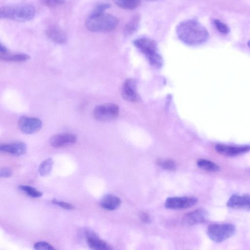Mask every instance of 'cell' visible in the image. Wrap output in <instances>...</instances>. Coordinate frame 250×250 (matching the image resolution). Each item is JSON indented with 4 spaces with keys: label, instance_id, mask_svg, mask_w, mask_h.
Returning <instances> with one entry per match:
<instances>
[{
    "label": "cell",
    "instance_id": "obj_1",
    "mask_svg": "<svg viewBox=\"0 0 250 250\" xmlns=\"http://www.w3.org/2000/svg\"><path fill=\"white\" fill-rule=\"evenodd\" d=\"M176 32L181 41L190 45L202 44L207 41L209 36L206 28L195 20H186L179 23Z\"/></svg>",
    "mask_w": 250,
    "mask_h": 250
},
{
    "label": "cell",
    "instance_id": "obj_2",
    "mask_svg": "<svg viewBox=\"0 0 250 250\" xmlns=\"http://www.w3.org/2000/svg\"><path fill=\"white\" fill-rule=\"evenodd\" d=\"M117 18L104 13H91L85 21L86 28L91 32H107L114 30L118 24Z\"/></svg>",
    "mask_w": 250,
    "mask_h": 250
},
{
    "label": "cell",
    "instance_id": "obj_3",
    "mask_svg": "<svg viewBox=\"0 0 250 250\" xmlns=\"http://www.w3.org/2000/svg\"><path fill=\"white\" fill-rule=\"evenodd\" d=\"M134 46L147 59L149 63L155 68H160L163 65V59L157 52L156 42L147 38H140L133 41Z\"/></svg>",
    "mask_w": 250,
    "mask_h": 250
},
{
    "label": "cell",
    "instance_id": "obj_4",
    "mask_svg": "<svg viewBox=\"0 0 250 250\" xmlns=\"http://www.w3.org/2000/svg\"><path fill=\"white\" fill-rule=\"evenodd\" d=\"M35 14V8L31 4L5 6L0 8V18L26 21L32 19Z\"/></svg>",
    "mask_w": 250,
    "mask_h": 250
},
{
    "label": "cell",
    "instance_id": "obj_5",
    "mask_svg": "<svg viewBox=\"0 0 250 250\" xmlns=\"http://www.w3.org/2000/svg\"><path fill=\"white\" fill-rule=\"evenodd\" d=\"M235 231L236 227L232 224H213L208 226L207 233L212 241L221 243L233 236Z\"/></svg>",
    "mask_w": 250,
    "mask_h": 250
},
{
    "label": "cell",
    "instance_id": "obj_6",
    "mask_svg": "<svg viewBox=\"0 0 250 250\" xmlns=\"http://www.w3.org/2000/svg\"><path fill=\"white\" fill-rule=\"evenodd\" d=\"M119 114L118 106L113 103L99 105L93 111L94 118L100 122H109L115 120Z\"/></svg>",
    "mask_w": 250,
    "mask_h": 250
},
{
    "label": "cell",
    "instance_id": "obj_7",
    "mask_svg": "<svg viewBox=\"0 0 250 250\" xmlns=\"http://www.w3.org/2000/svg\"><path fill=\"white\" fill-rule=\"evenodd\" d=\"M197 202L198 199L194 196L171 197L166 199L165 206L170 209H183L195 206Z\"/></svg>",
    "mask_w": 250,
    "mask_h": 250
},
{
    "label": "cell",
    "instance_id": "obj_8",
    "mask_svg": "<svg viewBox=\"0 0 250 250\" xmlns=\"http://www.w3.org/2000/svg\"><path fill=\"white\" fill-rule=\"evenodd\" d=\"M20 130L26 134H31L39 131L42 126V122L38 118L21 116L18 121Z\"/></svg>",
    "mask_w": 250,
    "mask_h": 250
},
{
    "label": "cell",
    "instance_id": "obj_9",
    "mask_svg": "<svg viewBox=\"0 0 250 250\" xmlns=\"http://www.w3.org/2000/svg\"><path fill=\"white\" fill-rule=\"evenodd\" d=\"M84 235L87 244L91 250H113L107 242L100 239L92 230L85 229Z\"/></svg>",
    "mask_w": 250,
    "mask_h": 250
},
{
    "label": "cell",
    "instance_id": "obj_10",
    "mask_svg": "<svg viewBox=\"0 0 250 250\" xmlns=\"http://www.w3.org/2000/svg\"><path fill=\"white\" fill-rule=\"evenodd\" d=\"M208 218V211L203 208H199L187 213L183 218V222L188 226H194L203 223Z\"/></svg>",
    "mask_w": 250,
    "mask_h": 250
},
{
    "label": "cell",
    "instance_id": "obj_11",
    "mask_svg": "<svg viewBox=\"0 0 250 250\" xmlns=\"http://www.w3.org/2000/svg\"><path fill=\"white\" fill-rule=\"evenodd\" d=\"M122 95L126 101L136 102L139 100L137 90V83L133 79H128L124 82L122 88Z\"/></svg>",
    "mask_w": 250,
    "mask_h": 250
},
{
    "label": "cell",
    "instance_id": "obj_12",
    "mask_svg": "<svg viewBox=\"0 0 250 250\" xmlns=\"http://www.w3.org/2000/svg\"><path fill=\"white\" fill-rule=\"evenodd\" d=\"M77 141V136L72 133L56 134L52 136L49 140L51 146L60 148L72 145Z\"/></svg>",
    "mask_w": 250,
    "mask_h": 250
},
{
    "label": "cell",
    "instance_id": "obj_13",
    "mask_svg": "<svg viewBox=\"0 0 250 250\" xmlns=\"http://www.w3.org/2000/svg\"><path fill=\"white\" fill-rule=\"evenodd\" d=\"M216 151L219 154L227 156H235L248 152L249 146H232L224 144L215 146Z\"/></svg>",
    "mask_w": 250,
    "mask_h": 250
},
{
    "label": "cell",
    "instance_id": "obj_14",
    "mask_svg": "<svg viewBox=\"0 0 250 250\" xmlns=\"http://www.w3.org/2000/svg\"><path fill=\"white\" fill-rule=\"evenodd\" d=\"M250 199L249 195H232L227 203V206L235 209H250Z\"/></svg>",
    "mask_w": 250,
    "mask_h": 250
},
{
    "label": "cell",
    "instance_id": "obj_15",
    "mask_svg": "<svg viewBox=\"0 0 250 250\" xmlns=\"http://www.w3.org/2000/svg\"><path fill=\"white\" fill-rule=\"evenodd\" d=\"M27 146L23 142L3 144L0 145V151L15 156H20L25 153Z\"/></svg>",
    "mask_w": 250,
    "mask_h": 250
},
{
    "label": "cell",
    "instance_id": "obj_16",
    "mask_svg": "<svg viewBox=\"0 0 250 250\" xmlns=\"http://www.w3.org/2000/svg\"><path fill=\"white\" fill-rule=\"evenodd\" d=\"M46 36L53 42L64 44L67 42V37L66 33L60 27L53 26L46 30Z\"/></svg>",
    "mask_w": 250,
    "mask_h": 250
},
{
    "label": "cell",
    "instance_id": "obj_17",
    "mask_svg": "<svg viewBox=\"0 0 250 250\" xmlns=\"http://www.w3.org/2000/svg\"><path fill=\"white\" fill-rule=\"evenodd\" d=\"M121 204V201L118 197L110 194L104 195L100 202V205L103 208L108 210L117 209Z\"/></svg>",
    "mask_w": 250,
    "mask_h": 250
},
{
    "label": "cell",
    "instance_id": "obj_18",
    "mask_svg": "<svg viewBox=\"0 0 250 250\" xmlns=\"http://www.w3.org/2000/svg\"><path fill=\"white\" fill-rule=\"evenodd\" d=\"M140 18L138 15L134 16L125 25L124 29V34L128 36L133 34L138 28Z\"/></svg>",
    "mask_w": 250,
    "mask_h": 250
},
{
    "label": "cell",
    "instance_id": "obj_19",
    "mask_svg": "<svg viewBox=\"0 0 250 250\" xmlns=\"http://www.w3.org/2000/svg\"><path fill=\"white\" fill-rule=\"evenodd\" d=\"M197 166L201 169L208 171L215 172L219 170V167L214 163L206 159H200L197 161Z\"/></svg>",
    "mask_w": 250,
    "mask_h": 250
},
{
    "label": "cell",
    "instance_id": "obj_20",
    "mask_svg": "<svg viewBox=\"0 0 250 250\" xmlns=\"http://www.w3.org/2000/svg\"><path fill=\"white\" fill-rule=\"evenodd\" d=\"M53 161L52 158H48L42 162L39 167V173L42 176L47 175L50 172Z\"/></svg>",
    "mask_w": 250,
    "mask_h": 250
},
{
    "label": "cell",
    "instance_id": "obj_21",
    "mask_svg": "<svg viewBox=\"0 0 250 250\" xmlns=\"http://www.w3.org/2000/svg\"><path fill=\"white\" fill-rule=\"evenodd\" d=\"M0 58L8 61L23 62L25 61L29 58L28 55L22 53L10 54H5L0 55Z\"/></svg>",
    "mask_w": 250,
    "mask_h": 250
},
{
    "label": "cell",
    "instance_id": "obj_22",
    "mask_svg": "<svg viewBox=\"0 0 250 250\" xmlns=\"http://www.w3.org/2000/svg\"><path fill=\"white\" fill-rule=\"evenodd\" d=\"M114 3L118 7L125 9H133L137 7L141 1L137 0H115Z\"/></svg>",
    "mask_w": 250,
    "mask_h": 250
},
{
    "label": "cell",
    "instance_id": "obj_23",
    "mask_svg": "<svg viewBox=\"0 0 250 250\" xmlns=\"http://www.w3.org/2000/svg\"><path fill=\"white\" fill-rule=\"evenodd\" d=\"M19 188L27 195L32 198H39L42 195V192L29 186L20 185Z\"/></svg>",
    "mask_w": 250,
    "mask_h": 250
},
{
    "label": "cell",
    "instance_id": "obj_24",
    "mask_svg": "<svg viewBox=\"0 0 250 250\" xmlns=\"http://www.w3.org/2000/svg\"><path fill=\"white\" fill-rule=\"evenodd\" d=\"M158 165L164 169L173 171L176 169L175 162L169 159H159L157 161Z\"/></svg>",
    "mask_w": 250,
    "mask_h": 250
},
{
    "label": "cell",
    "instance_id": "obj_25",
    "mask_svg": "<svg viewBox=\"0 0 250 250\" xmlns=\"http://www.w3.org/2000/svg\"><path fill=\"white\" fill-rule=\"evenodd\" d=\"M35 250H57L53 246L45 241H39L34 245Z\"/></svg>",
    "mask_w": 250,
    "mask_h": 250
},
{
    "label": "cell",
    "instance_id": "obj_26",
    "mask_svg": "<svg viewBox=\"0 0 250 250\" xmlns=\"http://www.w3.org/2000/svg\"><path fill=\"white\" fill-rule=\"evenodd\" d=\"M213 23L220 32L223 34H228L229 32V28L228 26L220 20H214Z\"/></svg>",
    "mask_w": 250,
    "mask_h": 250
},
{
    "label": "cell",
    "instance_id": "obj_27",
    "mask_svg": "<svg viewBox=\"0 0 250 250\" xmlns=\"http://www.w3.org/2000/svg\"><path fill=\"white\" fill-rule=\"evenodd\" d=\"M53 204L59 206V207L67 210L73 209L74 207L71 204L62 201H59L56 199H53L52 201Z\"/></svg>",
    "mask_w": 250,
    "mask_h": 250
},
{
    "label": "cell",
    "instance_id": "obj_28",
    "mask_svg": "<svg viewBox=\"0 0 250 250\" xmlns=\"http://www.w3.org/2000/svg\"><path fill=\"white\" fill-rule=\"evenodd\" d=\"M110 6V4L108 3H100L97 5L92 12L95 13H104L106 9H108Z\"/></svg>",
    "mask_w": 250,
    "mask_h": 250
},
{
    "label": "cell",
    "instance_id": "obj_29",
    "mask_svg": "<svg viewBox=\"0 0 250 250\" xmlns=\"http://www.w3.org/2000/svg\"><path fill=\"white\" fill-rule=\"evenodd\" d=\"M65 1L60 0H44L43 2L44 4L50 7H56L62 4Z\"/></svg>",
    "mask_w": 250,
    "mask_h": 250
},
{
    "label": "cell",
    "instance_id": "obj_30",
    "mask_svg": "<svg viewBox=\"0 0 250 250\" xmlns=\"http://www.w3.org/2000/svg\"><path fill=\"white\" fill-rule=\"evenodd\" d=\"M139 217L141 220L144 223H149L151 221L149 214L145 211H142L139 213Z\"/></svg>",
    "mask_w": 250,
    "mask_h": 250
},
{
    "label": "cell",
    "instance_id": "obj_31",
    "mask_svg": "<svg viewBox=\"0 0 250 250\" xmlns=\"http://www.w3.org/2000/svg\"><path fill=\"white\" fill-rule=\"evenodd\" d=\"M11 170L8 167H3L0 169V178L9 177L11 175Z\"/></svg>",
    "mask_w": 250,
    "mask_h": 250
},
{
    "label": "cell",
    "instance_id": "obj_32",
    "mask_svg": "<svg viewBox=\"0 0 250 250\" xmlns=\"http://www.w3.org/2000/svg\"><path fill=\"white\" fill-rule=\"evenodd\" d=\"M7 48L0 42V55H3L7 53Z\"/></svg>",
    "mask_w": 250,
    "mask_h": 250
}]
</instances>
